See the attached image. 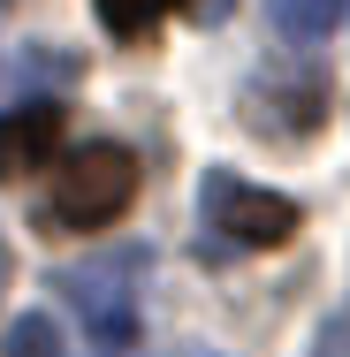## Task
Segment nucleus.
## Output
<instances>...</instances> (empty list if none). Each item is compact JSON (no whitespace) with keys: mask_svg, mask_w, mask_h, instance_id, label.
<instances>
[{"mask_svg":"<svg viewBox=\"0 0 350 357\" xmlns=\"http://www.w3.org/2000/svg\"><path fill=\"white\" fill-rule=\"evenodd\" d=\"M168 8H183V0H99V15H107V31H115V38H145Z\"/></svg>","mask_w":350,"mask_h":357,"instance_id":"obj_7","label":"nucleus"},{"mask_svg":"<svg viewBox=\"0 0 350 357\" xmlns=\"http://www.w3.org/2000/svg\"><path fill=\"white\" fill-rule=\"evenodd\" d=\"M54 144H61V107H15V114H0V183H23V175H38L46 160H54Z\"/></svg>","mask_w":350,"mask_h":357,"instance_id":"obj_4","label":"nucleus"},{"mask_svg":"<svg viewBox=\"0 0 350 357\" xmlns=\"http://www.w3.org/2000/svg\"><path fill=\"white\" fill-rule=\"evenodd\" d=\"M0 357H69V342H61V327H54L46 312H23V319H8Z\"/></svg>","mask_w":350,"mask_h":357,"instance_id":"obj_6","label":"nucleus"},{"mask_svg":"<svg viewBox=\"0 0 350 357\" xmlns=\"http://www.w3.org/2000/svg\"><path fill=\"white\" fill-rule=\"evenodd\" d=\"M138 266L145 251H115V259H84V266H61V296L84 312V335L122 350L138 335Z\"/></svg>","mask_w":350,"mask_h":357,"instance_id":"obj_2","label":"nucleus"},{"mask_svg":"<svg viewBox=\"0 0 350 357\" xmlns=\"http://www.w3.org/2000/svg\"><path fill=\"white\" fill-rule=\"evenodd\" d=\"M312 357H350V312H335V319L320 327V342H312Z\"/></svg>","mask_w":350,"mask_h":357,"instance_id":"obj_8","label":"nucleus"},{"mask_svg":"<svg viewBox=\"0 0 350 357\" xmlns=\"http://www.w3.org/2000/svg\"><path fill=\"white\" fill-rule=\"evenodd\" d=\"M267 15H275V31L289 46H312V38H328L350 15V0H267Z\"/></svg>","mask_w":350,"mask_h":357,"instance_id":"obj_5","label":"nucleus"},{"mask_svg":"<svg viewBox=\"0 0 350 357\" xmlns=\"http://www.w3.org/2000/svg\"><path fill=\"white\" fill-rule=\"evenodd\" d=\"M206 220L221 243H244V251H267V243H289L297 236V206L275 198V190H251L236 175H206Z\"/></svg>","mask_w":350,"mask_h":357,"instance_id":"obj_3","label":"nucleus"},{"mask_svg":"<svg viewBox=\"0 0 350 357\" xmlns=\"http://www.w3.org/2000/svg\"><path fill=\"white\" fill-rule=\"evenodd\" d=\"M138 198V152L130 144H84L54 183V228H107Z\"/></svg>","mask_w":350,"mask_h":357,"instance_id":"obj_1","label":"nucleus"}]
</instances>
